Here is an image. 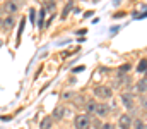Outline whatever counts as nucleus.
Wrapping results in <instances>:
<instances>
[{"label": "nucleus", "instance_id": "nucleus-13", "mask_svg": "<svg viewBox=\"0 0 147 129\" xmlns=\"http://www.w3.org/2000/svg\"><path fill=\"white\" fill-rule=\"evenodd\" d=\"M70 7H72V3H69V5L65 7V10H63V14H62V17H67V14H69V10H70Z\"/></svg>", "mask_w": 147, "mask_h": 129}, {"label": "nucleus", "instance_id": "nucleus-14", "mask_svg": "<svg viewBox=\"0 0 147 129\" xmlns=\"http://www.w3.org/2000/svg\"><path fill=\"white\" fill-rule=\"evenodd\" d=\"M128 71H130V66H128V64L121 66V69H120V72H128Z\"/></svg>", "mask_w": 147, "mask_h": 129}, {"label": "nucleus", "instance_id": "nucleus-6", "mask_svg": "<svg viewBox=\"0 0 147 129\" xmlns=\"http://www.w3.org/2000/svg\"><path fill=\"white\" fill-rule=\"evenodd\" d=\"M51 122H53V121H51V117H45V119L41 121L39 128H41V129H50V128H51Z\"/></svg>", "mask_w": 147, "mask_h": 129}, {"label": "nucleus", "instance_id": "nucleus-7", "mask_svg": "<svg viewBox=\"0 0 147 129\" xmlns=\"http://www.w3.org/2000/svg\"><path fill=\"white\" fill-rule=\"evenodd\" d=\"M63 117V107H57L55 110H53V119H62Z\"/></svg>", "mask_w": 147, "mask_h": 129}, {"label": "nucleus", "instance_id": "nucleus-5", "mask_svg": "<svg viewBox=\"0 0 147 129\" xmlns=\"http://www.w3.org/2000/svg\"><path fill=\"white\" fill-rule=\"evenodd\" d=\"M5 10H7L9 14H14V12L17 10V2H14V0H9V2L5 3Z\"/></svg>", "mask_w": 147, "mask_h": 129}, {"label": "nucleus", "instance_id": "nucleus-3", "mask_svg": "<svg viewBox=\"0 0 147 129\" xmlns=\"http://www.w3.org/2000/svg\"><path fill=\"white\" fill-rule=\"evenodd\" d=\"M99 117H105V115H108L110 114V105H96V110H94Z\"/></svg>", "mask_w": 147, "mask_h": 129}, {"label": "nucleus", "instance_id": "nucleus-4", "mask_svg": "<svg viewBox=\"0 0 147 129\" xmlns=\"http://www.w3.org/2000/svg\"><path fill=\"white\" fill-rule=\"evenodd\" d=\"M118 126H120L121 129H128L130 128V126H132V119H130V115H121Z\"/></svg>", "mask_w": 147, "mask_h": 129}, {"label": "nucleus", "instance_id": "nucleus-16", "mask_svg": "<svg viewBox=\"0 0 147 129\" xmlns=\"http://www.w3.org/2000/svg\"><path fill=\"white\" fill-rule=\"evenodd\" d=\"M135 128H137V129H144L146 126H144V122H137V124H135Z\"/></svg>", "mask_w": 147, "mask_h": 129}, {"label": "nucleus", "instance_id": "nucleus-10", "mask_svg": "<svg viewBox=\"0 0 147 129\" xmlns=\"http://www.w3.org/2000/svg\"><path fill=\"white\" fill-rule=\"evenodd\" d=\"M137 71H139V72H146V59H142V60L139 62V66H137Z\"/></svg>", "mask_w": 147, "mask_h": 129}, {"label": "nucleus", "instance_id": "nucleus-17", "mask_svg": "<svg viewBox=\"0 0 147 129\" xmlns=\"http://www.w3.org/2000/svg\"><path fill=\"white\" fill-rule=\"evenodd\" d=\"M29 17H31V23H33V21H34V10H33V9H31V14H29Z\"/></svg>", "mask_w": 147, "mask_h": 129}, {"label": "nucleus", "instance_id": "nucleus-8", "mask_svg": "<svg viewBox=\"0 0 147 129\" xmlns=\"http://www.w3.org/2000/svg\"><path fill=\"white\" fill-rule=\"evenodd\" d=\"M123 103L127 105V109H134V102H132L130 95H123Z\"/></svg>", "mask_w": 147, "mask_h": 129}, {"label": "nucleus", "instance_id": "nucleus-12", "mask_svg": "<svg viewBox=\"0 0 147 129\" xmlns=\"http://www.w3.org/2000/svg\"><path fill=\"white\" fill-rule=\"evenodd\" d=\"M146 85H147L146 79H142V81L139 83V91H140V93H146Z\"/></svg>", "mask_w": 147, "mask_h": 129}, {"label": "nucleus", "instance_id": "nucleus-1", "mask_svg": "<svg viewBox=\"0 0 147 129\" xmlns=\"http://www.w3.org/2000/svg\"><path fill=\"white\" fill-rule=\"evenodd\" d=\"M74 122H75V128L77 129H89L91 128V117H89L87 114H80V115H77Z\"/></svg>", "mask_w": 147, "mask_h": 129}, {"label": "nucleus", "instance_id": "nucleus-2", "mask_svg": "<svg viewBox=\"0 0 147 129\" xmlns=\"http://www.w3.org/2000/svg\"><path fill=\"white\" fill-rule=\"evenodd\" d=\"M94 95L99 96V98H103V100H108V98H111V89L108 86H98L94 89Z\"/></svg>", "mask_w": 147, "mask_h": 129}, {"label": "nucleus", "instance_id": "nucleus-18", "mask_svg": "<svg viewBox=\"0 0 147 129\" xmlns=\"http://www.w3.org/2000/svg\"><path fill=\"white\" fill-rule=\"evenodd\" d=\"M0 24H2V19H0Z\"/></svg>", "mask_w": 147, "mask_h": 129}, {"label": "nucleus", "instance_id": "nucleus-11", "mask_svg": "<svg viewBox=\"0 0 147 129\" xmlns=\"http://www.w3.org/2000/svg\"><path fill=\"white\" fill-rule=\"evenodd\" d=\"M86 105H87V107H86V109H87V112H94V110H96V105H98V103H96V102H87Z\"/></svg>", "mask_w": 147, "mask_h": 129}, {"label": "nucleus", "instance_id": "nucleus-9", "mask_svg": "<svg viewBox=\"0 0 147 129\" xmlns=\"http://www.w3.org/2000/svg\"><path fill=\"white\" fill-rule=\"evenodd\" d=\"M2 24H3V26H5V28H7V29H10V28H12V26H14V19H12V17H10V16H9V17H5V19H3V21H2Z\"/></svg>", "mask_w": 147, "mask_h": 129}, {"label": "nucleus", "instance_id": "nucleus-15", "mask_svg": "<svg viewBox=\"0 0 147 129\" xmlns=\"http://www.w3.org/2000/svg\"><path fill=\"white\" fill-rule=\"evenodd\" d=\"M101 129H116V128H115L113 124H103V126H101Z\"/></svg>", "mask_w": 147, "mask_h": 129}]
</instances>
